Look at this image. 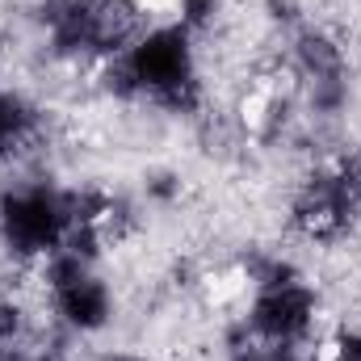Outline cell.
Here are the masks:
<instances>
[{
    "mask_svg": "<svg viewBox=\"0 0 361 361\" xmlns=\"http://www.w3.org/2000/svg\"><path fill=\"white\" fill-rule=\"evenodd\" d=\"M101 361H147V357H139V353H105Z\"/></svg>",
    "mask_w": 361,
    "mask_h": 361,
    "instance_id": "8fae6325",
    "label": "cell"
},
{
    "mask_svg": "<svg viewBox=\"0 0 361 361\" xmlns=\"http://www.w3.org/2000/svg\"><path fill=\"white\" fill-rule=\"evenodd\" d=\"M30 126H34V114L13 92H0V152H13L17 143H25Z\"/></svg>",
    "mask_w": 361,
    "mask_h": 361,
    "instance_id": "52a82bcc",
    "label": "cell"
},
{
    "mask_svg": "<svg viewBox=\"0 0 361 361\" xmlns=\"http://www.w3.org/2000/svg\"><path fill=\"white\" fill-rule=\"evenodd\" d=\"M0 361H63V357H59L55 345H47V341H38V336L25 332L21 341H13V345L0 349Z\"/></svg>",
    "mask_w": 361,
    "mask_h": 361,
    "instance_id": "ba28073f",
    "label": "cell"
},
{
    "mask_svg": "<svg viewBox=\"0 0 361 361\" xmlns=\"http://www.w3.org/2000/svg\"><path fill=\"white\" fill-rule=\"evenodd\" d=\"M109 80H118V92L147 97L173 114H193L202 101L193 47H189L185 25H156V30L139 34L109 63Z\"/></svg>",
    "mask_w": 361,
    "mask_h": 361,
    "instance_id": "6da1fadb",
    "label": "cell"
},
{
    "mask_svg": "<svg viewBox=\"0 0 361 361\" xmlns=\"http://www.w3.org/2000/svg\"><path fill=\"white\" fill-rule=\"evenodd\" d=\"M315 324V294L311 286H302L290 265L265 261L257 273V298L248 311V328L257 341L294 349Z\"/></svg>",
    "mask_w": 361,
    "mask_h": 361,
    "instance_id": "277c9868",
    "label": "cell"
},
{
    "mask_svg": "<svg viewBox=\"0 0 361 361\" xmlns=\"http://www.w3.org/2000/svg\"><path fill=\"white\" fill-rule=\"evenodd\" d=\"M80 214L76 193H59L47 180L13 185L0 193V240L17 257H55Z\"/></svg>",
    "mask_w": 361,
    "mask_h": 361,
    "instance_id": "7a4b0ae2",
    "label": "cell"
},
{
    "mask_svg": "<svg viewBox=\"0 0 361 361\" xmlns=\"http://www.w3.org/2000/svg\"><path fill=\"white\" fill-rule=\"evenodd\" d=\"M361 214V160L345 156L302 180L294 197V227L311 240H341Z\"/></svg>",
    "mask_w": 361,
    "mask_h": 361,
    "instance_id": "3957f363",
    "label": "cell"
},
{
    "mask_svg": "<svg viewBox=\"0 0 361 361\" xmlns=\"http://www.w3.org/2000/svg\"><path fill=\"white\" fill-rule=\"evenodd\" d=\"M298 68L311 76L315 85V105L319 109H336L345 101V55L341 47L324 34V30H302L298 34Z\"/></svg>",
    "mask_w": 361,
    "mask_h": 361,
    "instance_id": "8992f818",
    "label": "cell"
},
{
    "mask_svg": "<svg viewBox=\"0 0 361 361\" xmlns=\"http://www.w3.org/2000/svg\"><path fill=\"white\" fill-rule=\"evenodd\" d=\"M47 290H51L59 319L76 332H97L114 315L105 281L89 269V257H80L72 248H59L55 257H47Z\"/></svg>",
    "mask_w": 361,
    "mask_h": 361,
    "instance_id": "5b68a950",
    "label": "cell"
},
{
    "mask_svg": "<svg viewBox=\"0 0 361 361\" xmlns=\"http://www.w3.org/2000/svg\"><path fill=\"white\" fill-rule=\"evenodd\" d=\"M332 361H361V332H341Z\"/></svg>",
    "mask_w": 361,
    "mask_h": 361,
    "instance_id": "30bf717a",
    "label": "cell"
},
{
    "mask_svg": "<svg viewBox=\"0 0 361 361\" xmlns=\"http://www.w3.org/2000/svg\"><path fill=\"white\" fill-rule=\"evenodd\" d=\"M231 361H294V349H281V345H265V341H257L252 349H240Z\"/></svg>",
    "mask_w": 361,
    "mask_h": 361,
    "instance_id": "9c48e42d",
    "label": "cell"
}]
</instances>
